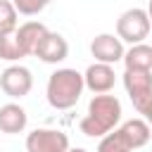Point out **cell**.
<instances>
[{"mask_svg":"<svg viewBox=\"0 0 152 152\" xmlns=\"http://www.w3.org/2000/svg\"><path fill=\"white\" fill-rule=\"evenodd\" d=\"M28 124V114L21 104L17 102H7L0 107V131L7 133V135H17L26 128Z\"/></svg>","mask_w":152,"mask_h":152,"instance_id":"obj_10","label":"cell"},{"mask_svg":"<svg viewBox=\"0 0 152 152\" xmlns=\"http://www.w3.org/2000/svg\"><path fill=\"white\" fill-rule=\"evenodd\" d=\"M145 121H147V124H150V126H152V114H150V116H147V119H145Z\"/></svg>","mask_w":152,"mask_h":152,"instance_id":"obj_20","label":"cell"},{"mask_svg":"<svg viewBox=\"0 0 152 152\" xmlns=\"http://www.w3.org/2000/svg\"><path fill=\"white\" fill-rule=\"evenodd\" d=\"M21 57H26L21 43H19V36H17V28L10 31V33H0V59L5 62H19Z\"/></svg>","mask_w":152,"mask_h":152,"instance_id":"obj_14","label":"cell"},{"mask_svg":"<svg viewBox=\"0 0 152 152\" xmlns=\"http://www.w3.org/2000/svg\"><path fill=\"white\" fill-rule=\"evenodd\" d=\"M69 135L57 128H36L26 135V152H66Z\"/></svg>","mask_w":152,"mask_h":152,"instance_id":"obj_5","label":"cell"},{"mask_svg":"<svg viewBox=\"0 0 152 152\" xmlns=\"http://www.w3.org/2000/svg\"><path fill=\"white\" fill-rule=\"evenodd\" d=\"M48 33V26L40 24V21H26L17 28V36H19V43L24 48L26 55H36V48L40 45V40L45 38Z\"/></svg>","mask_w":152,"mask_h":152,"instance_id":"obj_12","label":"cell"},{"mask_svg":"<svg viewBox=\"0 0 152 152\" xmlns=\"http://www.w3.org/2000/svg\"><path fill=\"white\" fill-rule=\"evenodd\" d=\"M90 55L95 57V62L102 64H116L124 59L126 50H124V40L114 33H100L90 40Z\"/></svg>","mask_w":152,"mask_h":152,"instance_id":"obj_7","label":"cell"},{"mask_svg":"<svg viewBox=\"0 0 152 152\" xmlns=\"http://www.w3.org/2000/svg\"><path fill=\"white\" fill-rule=\"evenodd\" d=\"M0 88H2V93H5L7 97L21 100V97H26V95L31 93V88H33V76H31V71H28L26 66L12 64V66H7V69L0 74Z\"/></svg>","mask_w":152,"mask_h":152,"instance_id":"obj_6","label":"cell"},{"mask_svg":"<svg viewBox=\"0 0 152 152\" xmlns=\"http://www.w3.org/2000/svg\"><path fill=\"white\" fill-rule=\"evenodd\" d=\"M124 88H126L135 112L147 119L152 114V71L126 69L124 71Z\"/></svg>","mask_w":152,"mask_h":152,"instance_id":"obj_3","label":"cell"},{"mask_svg":"<svg viewBox=\"0 0 152 152\" xmlns=\"http://www.w3.org/2000/svg\"><path fill=\"white\" fill-rule=\"evenodd\" d=\"M83 88H86V81H83V74H78L76 69H57L50 74L48 78V86H45V97H48V104L52 109H71L76 107V102L81 100L83 95Z\"/></svg>","mask_w":152,"mask_h":152,"instance_id":"obj_2","label":"cell"},{"mask_svg":"<svg viewBox=\"0 0 152 152\" xmlns=\"http://www.w3.org/2000/svg\"><path fill=\"white\" fill-rule=\"evenodd\" d=\"M12 5L17 7V12L19 14H24V17H33V14H40L43 10H45V0H12Z\"/></svg>","mask_w":152,"mask_h":152,"instance_id":"obj_17","label":"cell"},{"mask_svg":"<svg viewBox=\"0 0 152 152\" xmlns=\"http://www.w3.org/2000/svg\"><path fill=\"white\" fill-rule=\"evenodd\" d=\"M147 17H150V24H152V0L147 2Z\"/></svg>","mask_w":152,"mask_h":152,"instance_id":"obj_18","label":"cell"},{"mask_svg":"<svg viewBox=\"0 0 152 152\" xmlns=\"http://www.w3.org/2000/svg\"><path fill=\"white\" fill-rule=\"evenodd\" d=\"M45 2H52V0H45Z\"/></svg>","mask_w":152,"mask_h":152,"instance_id":"obj_21","label":"cell"},{"mask_svg":"<svg viewBox=\"0 0 152 152\" xmlns=\"http://www.w3.org/2000/svg\"><path fill=\"white\" fill-rule=\"evenodd\" d=\"M150 17H147V10H140V7H131L126 12H121V17L116 19V36L131 45H138L142 43L147 36H150Z\"/></svg>","mask_w":152,"mask_h":152,"instance_id":"obj_4","label":"cell"},{"mask_svg":"<svg viewBox=\"0 0 152 152\" xmlns=\"http://www.w3.org/2000/svg\"><path fill=\"white\" fill-rule=\"evenodd\" d=\"M119 133L124 135V140L128 142L131 150H138V147H145L152 138V126L145 121V119H128L119 126Z\"/></svg>","mask_w":152,"mask_h":152,"instance_id":"obj_11","label":"cell"},{"mask_svg":"<svg viewBox=\"0 0 152 152\" xmlns=\"http://www.w3.org/2000/svg\"><path fill=\"white\" fill-rule=\"evenodd\" d=\"M83 81H86V88L93 90L95 95H104L114 88L116 83V74H114V66L112 64H102V62H95L86 69L83 74Z\"/></svg>","mask_w":152,"mask_h":152,"instance_id":"obj_9","label":"cell"},{"mask_svg":"<svg viewBox=\"0 0 152 152\" xmlns=\"http://www.w3.org/2000/svg\"><path fill=\"white\" fill-rule=\"evenodd\" d=\"M126 64V69H140V71H150L152 69V45L147 43H138L131 45L121 59Z\"/></svg>","mask_w":152,"mask_h":152,"instance_id":"obj_13","label":"cell"},{"mask_svg":"<svg viewBox=\"0 0 152 152\" xmlns=\"http://www.w3.org/2000/svg\"><path fill=\"white\" fill-rule=\"evenodd\" d=\"M66 55H69V43L62 33H55V31H48L40 45L36 48V57L45 64H59L66 59Z\"/></svg>","mask_w":152,"mask_h":152,"instance_id":"obj_8","label":"cell"},{"mask_svg":"<svg viewBox=\"0 0 152 152\" xmlns=\"http://www.w3.org/2000/svg\"><path fill=\"white\" fill-rule=\"evenodd\" d=\"M66 152H88V150H83V147H69Z\"/></svg>","mask_w":152,"mask_h":152,"instance_id":"obj_19","label":"cell"},{"mask_svg":"<svg viewBox=\"0 0 152 152\" xmlns=\"http://www.w3.org/2000/svg\"><path fill=\"white\" fill-rule=\"evenodd\" d=\"M119 121H121V102L119 97L104 93V95H95L88 102V112L81 119L78 128L88 138H104L116 128Z\"/></svg>","mask_w":152,"mask_h":152,"instance_id":"obj_1","label":"cell"},{"mask_svg":"<svg viewBox=\"0 0 152 152\" xmlns=\"http://www.w3.org/2000/svg\"><path fill=\"white\" fill-rule=\"evenodd\" d=\"M17 7L10 0H0V33H10L17 28Z\"/></svg>","mask_w":152,"mask_h":152,"instance_id":"obj_16","label":"cell"},{"mask_svg":"<svg viewBox=\"0 0 152 152\" xmlns=\"http://www.w3.org/2000/svg\"><path fill=\"white\" fill-rule=\"evenodd\" d=\"M97 152H133L128 147V142L124 140V135L119 133V128H114L112 133H107L104 138H100Z\"/></svg>","mask_w":152,"mask_h":152,"instance_id":"obj_15","label":"cell"}]
</instances>
